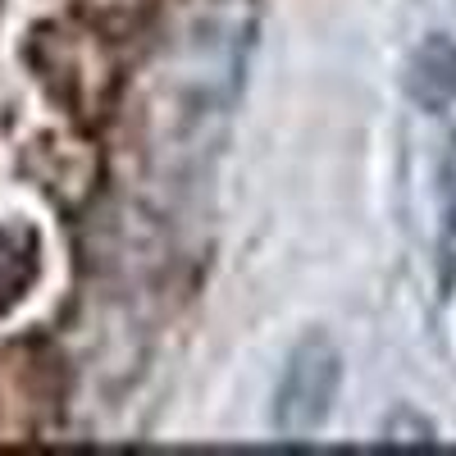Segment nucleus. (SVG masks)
<instances>
[{"label": "nucleus", "mask_w": 456, "mask_h": 456, "mask_svg": "<svg viewBox=\"0 0 456 456\" xmlns=\"http://www.w3.org/2000/svg\"><path fill=\"white\" fill-rule=\"evenodd\" d=\"M406 96L420 110H447L456 101V37L434 32L406 64Z\"/></svg>", "instance_id": "nucleus-2"}, {"label": "nucleus", "mask_w": 456, "mask_h": 456, "mask_svg": "<svg viewBox=\"0 0 456 456\" xmlns=\"http://www.w3.org/2000/svg\"><path fill=\"white\" fill-rule=\"evenodd\" d=\"M384 438L388 443H434V425L415 411H397V415H388Z\"/></svg>", "instance_id": "nucleus-3"}, {"label": "nucleus", "mask_w": 456, "mask_h": 456, "mask_svg": "<svg viewBox=\"0 0 456 456\" xmlns=\"http://www.w3.org/2000/svg\"><path fill=\"white\" fill-rule=\"evenodd\" d=\"M342 384V356L329 338H306L283 365L279 393H274V429L283 443H311L333 415Z\"/></svg>", "instance_id": "nucleus-1"}, {"label": "nucleus", "mask_w": 456, "mask_h": 456, "mask_svg": "<svg viewBox=\"0 0 456 456\" xmlns=\"http://www.w3.org/2000/svg\"><path fill=\"white\" fill-rule=\"evenodd\" d=\"M438 187H443V215H447V233L456 242V133L443 151V165H438Z\"/></svg>", "instance_id": "nucleus-4"}]
</instances>
